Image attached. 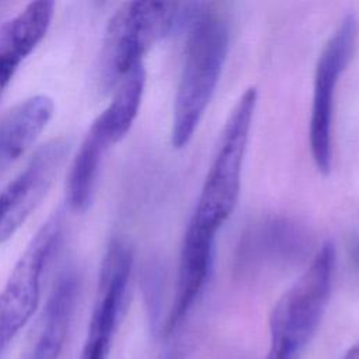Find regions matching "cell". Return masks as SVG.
<instances>
[{
    "label": "cell",
    "instance_id": "1",
    "mask_svg": "<svg viewBox=\"0 0 359 359\" xmlns=\"http://www.w3.org/2000/svg\"><path fill=\"white\" fill-rule=\"evenodd\" d=\"M229 50V27L210 13H201L189 31L185 60L174 100L171 143L182 149L192 139L219 83Z\"/></svg>",
    "mask_w": 359,
    "mask_h": 359
},
{
    "label": "cell",
    "instance_id": "2",
    "mask_svg": "<svg viewBox=\"0 0 359 359\" xmlns=\"http://www.w3.org/2000/svg\"><path fill=\"white\" fill-rule=\"evenodd\" d=\"M198 3L128 1L111 17L100 55V80L104 88L121 81L144 53L178 24L194 21L201 13Z\"/></svg>",
    "mask_w": 359,
    "mask_h": 359
},
{
    "label": "cell",
    "instance_id": "3",
    "mask_svg": "<svg viewBox=\"0 0 359 359\" xmlns=\"http://www.w3.org/2000/svg\"><path fill=\"white\" fill-rule=\"evenodd\" d=\"M335 261V247L325 241L275 304L269 320L271 346L265 359H300L325 311Z\"/></svg>",
    "mask_w": 359,
    "mask_h": 359
},
{
    "label": "cell",
    "instance_id": "4",
    "mask_svg": "<svg viewBox=\"0 0 359 359\" xmlns=\"http://www.w3.org/2000/svg\"><path fill=\"white\" fill-rule=\"evenodd\" d=\"M257 105L255 87L247 88L233 107L223 128L189 224L216 234L233 213L241 185V170Z\"/></svg>",
    "mask_w": 359,
    "mask_h": 359
},
{
    "label": "cell",
    "instance_id": "5",
    "mask_svg": "<svg viewBox=\"0 0 359 359\" xmlns=\"http://www.w3.org/2000/svg\"><path fill=\"white\" fill-rule=\"evenodd\" d=\"M60 212L32 237L0 292V356L32 317L41 297L42 276L62 237Z\"/></svg>",
    "mask_w": 359,
    "mask_h": 359
},
{
    "label": "cell",
    "instance_id": "6",
    "mask_svg": "<svg viewBox=\"0 0 359 359\" xmlns=\"http://www.w3.org/2000/svg\"><path fill=\"white\" fill-rule=\"evenodd\" d=\"M356 36V18L348 14L327 41L316 65L309 137L313 161L323 174L330 172L331 168V130L335 88L339 76L352 59Z\"/></svg>",
    "mask_w": 359,
    "mask_h": 359
},
{
    "label": "cell",
    "instance_id": "7",
    "mask_svg": "<svg viewBox=\"0 0 359 359\" xmlns=\"http://www.w3.org/2000/svg\"><path fill=\"white\" fill-rule=\"evenodd\" d=\"M133 255L121 240H114L104 257L98 294L80 359H108L132 272Z\"/></svg>",
    "mask_w": 359,
    "mask_h": 359
},
{
    "label": "cell",
    "instance_id": "8",
    "mask_svg": "<svg viewBox=\"0 0 359 359\" xmlns=\"http://www.w3.org/2000/svg\"><path fill=\"white\" fill-rule=\"evenodd\" d=\"M70 149L65 137L43 144L0 192V243L8 240L41 203Z\"/></svg>",
    "mask_w": 359,
    "mask_h": 359
},
{
    "label": "cell",
    "instance_id": "9",
    "mask_svg": "<svg viewBox=\"0 0 359 359\" xmlns=\"http://www.w3.org/2000/svg\"><path fill=\"white\" fill-rule=\"evenodd\" d=\"M215 234L188 223L180 255L175 296L165 320L164 335L172 334L202 293L212 271Z\"/></svg>",
    "mask_w": 359,
    "mask_h": 359
},
{
    "label": "cell",
    "instance_id": "10",
    "mask_svg": "<svg viewBox=\"0 0 359 359\" xmlns=\"http://www.w3.org/2000/svg\"><path fill=\"white\" fill-rule=\"evenodd\" d=\"M53 14V1H32L0 27V94L11 81L20 63L42 41Z\"/></svg>",
    "mask_w": 359,
    "mask_h": 359
},
{
    "label": "cell",
    "instance_id": "11",
    "mask_svg": "<svg viewBox=\"0 0 359 359\" xmlns=\"http://www.w3.org/2000/svg\"><path fill=\"white\" fill-rule=\"evenodd\" d=\"M52 115L53 101L46 95H34L0 118V172L31 147Z\"/></svg>",
    "mask_w": 359,
    "mask_h": 359
},
{
    "label": "cell",
    "instance_id": "12",
    "mask_svg": "<svg viewBox=\"0 0 359 359\" xmlns=\"http://www.w3.org/2000/svg\"><path fill=\"white\" fill-rule=\"evenodd\" d=\"M77 292L76 272L62 273L48 299L39 334L25 359H59L74 313Z\"/></svg>",
    "mask_w": 359,
    "mask_h": 359
},
{
    "label": "cell",
    "instance_id": "13",
    "mask_svg": "<svg viewBox=\"0 0 359 359\" xmlns=\"http://www.w3.org/2000/svg\"><path fill=\"white\" fill-rule=\"evenodd\" d=\"M144 84L146 72L140 63L121 79L112 101L93 122L109 144L119 142L130 129L142 104Z\"/></svg>",
    "mask_w": 359,
    "mask_h": 359
},
{
    "label": "cell",
    "instance_id": "14",
    "mask_svg": "<svg viewBox=\"0 0 359 359\" xmlns=\"http://www.w3.org/2000/svg\"><path fill=\"white\" fill-rule=\"evenodd\" d=\"M303 245L302 231L286 219H271L258 224L245 236L241 244L244 262L287 261L300 254Z\"/></svg>",
    "mask_w": 359,
    "mask_h": 359
},
{
    "label": "cell",
    "instance_id": "15",
    "mask_svg": "<svg viewBox=\"0 0 359 359\" xmlns=\"http://www.w3.org/2000/svg\"><path fill=\"white\" fill-rule=\"evenodd\" d=\"M108 147L109 142L91 125L72 163L67 180V199L74 210L84 212L88 208L100 165Z\"/></svg>",
    "mask_w": 359,
    "mask_h": 359
},
{
    "label": "cell",
    "instance_id": "16",
    "mask_svg": "<svg viewBox=\"0 0 359 359\" xmlns=\"http://www.w3.org/2000/svg\"><path fill=\"white\" fill-rule=\"evenodd\" d=\"M342 359H359V344L349 348Z\"/></svg>",
    "mask_w": 359,
    "mask_h": 359
},
{
    "label": "cell",
    "instance_id": "17",
    "mask_svg": "<svg viewBox=\"0 0 359 359\" xmlns=\"http://www.w3.org/2000/svg\"><path fill=\"white\" fill-rule=\"evenodd\" d=\"M358 257H359V245H358Z\"/></svg>",
    "mask_w": 359,
    "mask_h": 359
}]
</instances>
